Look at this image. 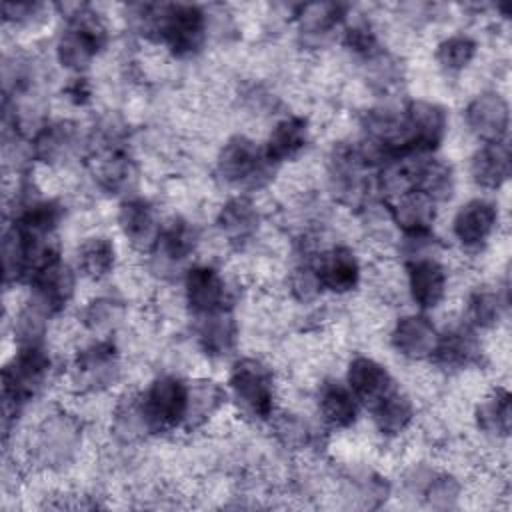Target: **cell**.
Here are the masks:
<instances>
[{
  "label": "cell",
  "mask_w": 512,
  "mask_h": 512,
  "mask_svg": "<svg viewBox=\"0 0 512 512\" xmlns=\"http://www.w3.org/2000/svg\"><path fill=\"white\" fill-rule=\"evenodd\" d=\"M138 24L142 34L164 42L172 54H196L206 40V14L194 4H144Z\"/></svg>",
  "instance_id": "obj_1"
},
{
  "label": "cell",
  "mask_w": 512,
  "mask_h": 512,
  "mask_svg": "<svg viewBox=\"0 0 512 512\" xmlns=\"http://www.w3.org/2000/svg\"><path fill=\"white\" fill-rule=\"evenodd\" d=\"M50 356L44 346L18 348L2 372L4 420L30 402L46 384L50 374Z\"/></svg>",
  "instance_id": "obj_2"
},
{
  "label": "cell",
  "mask_w": 512,
  "mask_h": 512,
  "mask_svg": "<svg viewBox=\"0 0 512 512\" xmlns=\"http://www.w3.org/2000/svg\"><path fill=\"white\" fill-rule=\"evenodd\" d=\"M228 386L240 414L258 422L274 416V376L262 360H236L230 368Z\"/></svg>",
  "instance_id": "obj_3"
},
{
  "label": "cell",
  "mask_w": 512,
  "mask_h": 512,
  "mask_svg": "<svg viewBox=\"0 0 512 512\" xmlns=\"http://www.w3.org/2000/svg\"><path fill=\"white\" fill-rule=\"evenodd\" d=\"M220 178L236 188L256 190L270 182L276 164L270 162L264 148L246 136L230 138L218 154Z\"/></svg>",
  "instance_id": "obj_4"
},
{
  "label": "cell",
  "mask_w": 512,
  "mask_h": 512,
  "mask_svg": "<svg viewBox=\"0 0 512 512\" xmlns=\"http://www.w3.org/2000/svg\"><path fill=\"white\" fill-rule=\"evenodd\" d=\"M106 28L98 14L80 8L70 14L66 28L62 30L56 54L62 66L70 70H84L106 46Z\"/></svg>",
  "instance_id": "obj_5"
},
{
  "label": "cell",
  "mask_w": 512,
  "mask_h": 512,
  "mask_svg": "<svg viewBox=\"0 0 512 512\" xmlns=\"http://www.w3.org/2000/svg\"><path fill=\"white\" fill-rule=\"evenodd\" d=\"M148 432H172L186 422L188 384L176 376L156 378L140 396Z\"/></svg>",
  "instance_id": "obj_6"
},
{
  "label": "cell",
  "mask_w": 512,
  "mask_h": 512,
  "mask_svg": "<svg viewBox=\"0 0 512 512\" xmlns=\"http://www.w3.org/2000/svg\"><path fill=\"white\" fill-rule=\"evenodd\" d=\"M120 376L118 350L112 342L100 340L82 348L70 370V378L78 390L98 392L112 386Z\"/></svg>",
  "instance_id": "obj_7"
},
{
  "label": "cell",
  "mask_w": 512,
  "mask_h": 512,
  "mask_svg": "<svg viewBox=\"0 0 512 512\" xmlns=\"http://www.w3.org/2000/svg\"><path fill=\"white\" fill-rule=\"evenodd\" d=\"M404 150L412 154H428L442 142L446 134V112L428 100H412L402 116Z\"/></svg>",
  "instance_id": "obj_8"
},
{
  "label": "cell",
  "mask_w": 512,
  "mask_h": 512,
  "mask_svg": "<svg viewBox=\"0 0 512 512\" xmlns=\"http://www.w3.org/2000/svg\"><path fill=\"white\" fill-rule=\"evenodd\" d=\"M184 296L188 308L198 316H210L228 310V288L214 266L198 264L186 272Z\"/></svg>",
  "instance_id": "obj_9"
},
{
  "label": "cell",
  "mask_w": 512,
  "mask_h": 512,
  "mask_svg": "<svg viewBox=\"0 0 512 512\" xmlns=\"http://www.w3.org/2000/svg\"><path fill=\"white\" fill-rule=\"evenodd\" d=\"M466 126L484 144L504 142L510 124L508 102L498 92H482L464 110Z\"/></svg>",
  "instance_id": "obj_10"
},
{
  "label": "cell",
  "mask_w": 512,
  "mask_h": 512,
  "mask_svg": "<svg viewBox=\"0 0 512 512\" xmlns=\"http://www.w3.org/2000/svg\"><path fill=\"white\" fill-rule=\"evenodd\" d=\"M366 168L368 166L364 164L356 146L340 144L332 150L330 164H328L330 186L342 202L356 204L364 198L368 188Z\"/></svg>",
  "instance_id": "obj_11"
},
{
  "label": "cell",
  "mask_w": 512,
  "mask_h": 512,
  "mask_svg": "<svg viewBox=\"0 0 512 512\" xmlns=\"http://www.w3.org/2000/svg\"><path fill=\"white\" fill-rule=\"evenodd\" d=\"M32 284V300L46 308V312L58 314L62 312L74 296L76 278L72 268L60 258L44 264L30 276Z\"/></svg>",
  "instance_id": "obj_12"
},
{
  "label": "cell",
  "mask_w": 512,
  "mask_h": 512,
  "mask_svg": "<svg viewBox=\"0 0 512 512\" xmlns=\"http://www.w3.org/2000/svg\"><path fill=\"white\" fill-rule=\"evenodd\" d=\"M408 292L420 310L436 308L446 296V270L434 256L414 258L406 262Z\"/></svg>",
  "instance_id": "obj_13"
},
{
  "label": "cell",
  "mask_w": 512,
  "mask_h": 512,
  "mask_svg": "<svg viewBox=\"0 0 512 512\" xmlns=\"http://www.w3.org/2000/svg\"><path fill=\"white\" fill-rule=\"evenodd\" d=\"M498 226V208L484 198L466 202L452 220V232L456 240L470 250H476L488 242Z\"/></svg>",
  "instance_id": "obj_14"
},
{
  "label": "cell",
  "mask_w": 512,
  "mask_h": 512,
  "mask_svg": "<svg viewBox=\"0 0 512 512\" xmlns=\"http://www.w3.org/2000/svg\"><path fill=\"white\" fill-rule=\"evenodd\" d=\"M346 382L356 400L368 408H372L396 388L390 372L380 362L368 356H356L348 364Z\"/></svg>",
  "instance_id": "obj_15"
},
{
  "label": "cell",
  "mask_w": 512,
  "mask_h": 512,
  "mask_svg": "<svg viewBox=\"0 0 512 512\" xmlns=\"http://www.w3.org/2000/svg\"><path fill=\"white\" fill-rule=\"evenodd\" d=\"M390 342L398 354L410 360L430 358L438 342V332L434 324L422 314H408L398 318L392 328Z\"/></svg>",
  "instance_id": "obj_16"
},
{
  "label": "cell",
  "mask_w": 512,
  "mask_h": 512,
  "mask_svg": "<svg viewBox=\"0 0 512 512\" xmlns=\"http://www.w3.org/2000/svg\"><path fill=\"white\" fill-rule=\"evenodd\" d=\"M322 290L334 294L352 292L360 282V262L356 254L346 246H334L326 250L318 262H314Z\"/></svg>",
  "instance_id": "obj_17"
},
{
  "label": "cell",
  "mask_w": 512,
  "mask_h": 512,
  "mask_svg": "<svg viewBox=\"0 0 512 512\" xmlns=\"http://www.w3.org/2000/svg\"><path fill=\"white\" fill-rule=\"evenodd\" d=\"M118 226L124 238L138 250L154 248L160 234L154 208L144 198H128L118 210Z\"/></svg>",
  "instance_id": "obj_18"
},
{
  "label": "cell",
  "mask_w": 512,
  "mask_h": 512,
  "mask_svg": "<svg viewBox=\"0 0 512 512\" xmlns=\"http://www.w3.org/2000/svg\"><path fill=\"white\" fill-rule=\"evenodd\" d=\"M480 356V344L470 326H458L438 334V342L432 352L436 366L444 370H462L474 364Z\"/></svg>",
  "instance_id": "obj_19"
},
{
  "label": "cell",
  "mask_w": 512,
  "mask_h": 512,
  "mask_svg": "<svg viewBox=\"0 0 512 512\" xmlns=\"http://www.w3.org/2000/svg\"><path fill=\"white\" fill-rule=\"evenodd\" d=\"M78 446V430L64 416L50 418L42 424L36 436V454L48 464H64Z\"/></svg>",
  "instance_id": "obj_20"
},
{
  "label": "cell",
  "mask_w": 512,
  "mask_h": 512,
  "mask_svg": "<svg viewBox=\"0 0 512 512\" xmlns=\"http://www.w3.org/2000/svg\"><path fill=\"white\" fill-rule=\"evenodd\" d=\"M308 138H310V128H308L306 118L290 116V118L280 120L272 128V132L264 144V152L270 158V162L278 166L282 162L294 160L306 148Z\"/></svg>",
  "instance_id": "obj_21"
},
{
  "label": "cell",
  "mask_w": 512,
  "mask_h": 512,
  "mask_svg": "<svg viewBox=\"0 0 512 512\" xmlns=\"http://www.w3.org/2000/svg\"><path fill=\"white\" fill-rule=\"evenodd\" d=\"M358 400L348 388L338 380H326L318 392V410L322 420L330 428H348L358 416Z\"/></svg>",
  "instance_id": "obj_22"
},
{
  "label": "cell",
  "mask_w": 512,
  "mask_h": 512,
  "mask_svg": "<svg viewBox=\"0 0 512 512\" xmlns=\"http://www.w3.org/2000/svg\"><path fill=\"white\" fill-rule=\"evenodd\" d=\"M470 176L482 188H500L510 176L508 146L504 142H494L478 148L470 160Z\"/></svg>",
  "instance_id": "obj_23"
},
{
  "label": "cell",
  "mask_w": 512,
  "mask_h": 512,
  "mask_svg": "<svg viewBox=\"0 0 512 512\" xmlns=\"http://www.w3.org/2000/svg\"><path fill=\"white\" fill-rule=\"evenodd\" d=\"M434 206L436 204L428 196L416 190H410L406 194L392 198L390 212L394 222L404 234H416V232L432 230V222L436 216Z\"/></svg>",
  "instance_id": "obj_24"
},
{
  "label": "cell",
  "mask_w": 512,
  "mask_h": 512,
  "mask_svg": "<svg viewBox=\"0 0 512 512\" xmlns=\"http://www.w3.org/2000/svg\"><path fill=\"white\" fill-rule=\"evenodd\" d=\"M260 224V212L256 206L244 198L236 196L230 198L218 212L216 226L230 242H244L250 240Z\"/></svg>",
  "instance_id": "obj_25"
},
{
  "label": "cell",
  "mask_w": 512,
  "mask_h": 512,
  "mask_svg": "<svg viewBox=\"0 0 512 512\" xmlns=\"http://www.w3.org/2000/svg\"><path fill=\"white\" fill-rule=\"evenodd\" d=\"M194 246H196L194 228L186 220L174 218L170 224L160 228V234L152 250H154V256L164 264L178 266L194 252Z\"/></svg>",
  "instance_id": "obj_26"
},
{
  "label": "cell",
  "mask_w": 512,
  "mask_h": 512,
  "mask_svg": "<svg viewBox=\"0 0 512 512\" xmlns=\"http://www.w3.org/2000/svg\"><path fill=\"white\" fill-rule=\"evenodd\" d=\"M76 144V128L70 122H50L32 140V156L46 164L62 162Z\"/></svg>",
  "instance_id": "obj_27"
},
{
  "label": "cell",
  "mask_w": 512,
  "mask_h": 512,
  "mask_svg": "<svg viewBox=\"0 0 512 512\" xmlns=\"http://www.w3.org/2000/svg\"><path fill=\"white\" fill-rule=\"evenodd\" d=\"M370 410H372V420H374L378 432H382L384 436L402 434L414 418L412 400L404 392H400L398 388L388 392Z\"/></svg>",
  "instance_id": "obj_28"
},
{
  "label": "cell",
  "mask_w": 512,
  "mask_h": 512,
  "mask_svg": "<svg viewBox=\"0 0 512 512\" xmlns=\"http://www.w3.org/2000/svg\"><path fill=\"white\" fill-rule=\"evenodd\" d=\"M198 342L208 356H226L236 344V322L228 310L198 318Z\"/></svg>",
  "instance_id": "obj_29"
},
{
  "label": "cell",
  "mask_w": 512,
  "mask_h": 512,
  "mask_svg": "<svg viewBox=\"0 0 512 512\" xmlns=\"http://www.w3.org/2000/svg\"><path fill=\"white\" fill-rule=\"evenodd\" d=\"M414 190L428 196L434 204L448 200L454 192V172L450 164L440 158H426L424 154L418 162Z\"/></svg>",
  "instance_id": "obj_30"
},
{
  "label": "cell",
  "mask_w": 512,
  "mask_h": 512,
  "mask_svg": "<svg viewBox=\"0 0 512 512\" xmlns=\"http://www.w3.org/2000/svg\"><path fill=\"white\" fill-rule=\"evenodd\" d=\"M478 428L494 438H506L512 424L510 392L506 388L492 390L476 408Z\"/></svg>",
  "instance_id": "obj_31"
},
{
  "label": "cell",
  "mask_w": 512,
  "mask_h": 512,
  "mask_svg": "<svg viewBox=\"0 0 512 512\" xmlns=\"http://www.w3.org/2000/svg\"><path fill=\"white\" fill-rule=\"evenodd\" d=\"M94 176L106 192H122L134 180L132 158L122 148H108L96 160Z\"/></svg>",
  "instance_id": "obj_32"
},
{
  "label": "cell",
  "mask_w": 512,
  "mask_h": 512,
  "mask_svg": "<svg viewBox=\"0 0 512 512\" xmlns=\"http://www.w3.org/2000/svg\"><path fill=\"white\" fill-rule=\"evenodd\" d=\"M76 260L84 276L92 280H102L114 270V264H116L114 242L106 236L86 238L78 248Z\"/></svg>",
  "instance_id": "obj_33"
},
{
  "label": "cell",
  "mask_w": 512,
  "mask_h": 512,
  "mask_svg": "<svg viewBox=\"0 0 512 512\" xmlns=\"http://www.w3.org/2000/svg\"><path fill=\"white\" fill-rule=\"evenodd\" d=\"M226 392L222 386L210 380H198L188 384V408H186V428H196L204 424L216 410L224 404Z\"/></svg>",
  "instance_id": "obj_34"
},
{
  "label": "cell",
  "mask_w": 512,
  "mask_h": 512,
  "mask_svg": "<svg viewBox=\"0 0 512 512\" xmlns=\"http://www.w3.org/2000/svg\"><path fill=\"white\" fill-rule=\"evenodd\" d=\"M300 30L308 36H326L334 30L346 16V6L338 2H314L304 4L298 10Z\"/></svg>",
  "instance_id": "obj_35"
},
{
  "label": "cell",
  "mask_w": 512,
  "mask_h": 512,
  "mask_svg": "<svg viewBox=\"0 0 512 512\" xmlns=\"http://www.w3.org/2000/svg\"><path fill=\"white\" fill-rule=\"evenodd\" d=\"M48 312L36 300H28L18 316L14 318V342L18 348L44 346V336L48 328Z\"/></svg>",
  "instance_id": "obj_36"
},
{
  "label": "cell",
  "mask_w": 512,
  "mask_h": 512,
  "mask_svg": "<svg viewBox=\"0 0 512 512\" xmlns=\"http://www.w3.org/2000/svg\"><path fill=\"white\" fill-rule=\"evenodd\" d=\"M506 300H502V296L494 290H488V288H482V290H476L468 296V302H466V320H468V326L472 328H492L498 324L500 316H502V310H504V304Z\"/></svg>",
  "instance_id": "obj_37"
},
{
  "label": "cell",
  "mask_w": 512,
  "mask_h": 512,
  "mask_svg": "<svg viewBox=\"0 0 512 512\" xmlns=\"http://www.w3.org/2000/svg\"><path fill=\"white\" fill-rule=\"evenodd\" d=\"M476 56V42L466 34H454L444 38L436 46V62L448 70L458 72L466 68Z\"/></svg>",
  "instance_id": "obj_38"
},
{
  "label": "cell",
  "mask_w": 512,
  "mask_h": 512,
  "mask_svg": "<svg viewBox=\"0 0 512 512\" xmlns=\"http://www.w3.org/2000/svg\"><path fill=\"white\" fill-rule=\"evenodd\" d=\"M424 496H426L428 504L434 508H450L456 504V500L460 496V484L454 476L438 474L426 482Z\"/></svg>",
  "instance_id": "obj_39"
},
{
  "label": "cell",
  "mask_w": 512,
  "mask_h": 512,
  "mask_svg": "<svg viewBox=\"0 0 512 512\" xmlns=\"http://www.w3.org/2000/svg\"><path fill=\"white\" fill-rule=\"evenodd\" d=\"M290 290H292L294 298H298L300 302L314 300L322 292V284L318 280L316 266L310 262L296 266L290 276Z\"/></svg>",
  "instance_id": "obj_40"
},
{
  "label": "cell",
  "mask_w": 512,
  "mask_h": 512,
  "mask_svg": "<svg viewBox=\"0 0 512 512\" xmlns=\"http://www.w3.org/2000/svg\"><path fill=\"white\" fill-rule=\"evenodd\" d=\"M274 428H276V434L278 438L286 444V446H292V448H302L310 442L312 434H310V428L308 424L298 418L296 414H282L276 422H274Z\"/></svg>",
  "instance_id": "obj_41"
},
{
  "label": "cell",
  "mask_w": 512,
  "mask_h": 512,
  "mask_svg": "<svg viewBox=\"0 0 512 512\" xmlns=\"http://www.w3.org/2000/svg\"><path fill=\"white\" fill-rule=\"evenodd\" d=\"M118 312H120V308L116 302H112L108 298H98L84 308L82 322L90 330H104L118 320Z\"/></svg>",
  "instance_id": "obj_42"
},
{
  "label": "cell",
  "mask_w": 512,
  "mask_h": 512,
  "mask_svg": "<svg viewBox=\"0 0 512 512\" xmlns=\"http://www.w3.org/2000/svg\"><path fill=\"white\" fill-rule=\"evenodd\" d=\"M344 42L346 46L364 58H374L378 54V40L376 34L372 32V28L366 22H358L352 24L346 34H344Z\"/></svg>",
  "instance_id": "obj_43"
},
{
  "label": "cell",
  "mask_w": 512,
  "mask_h": 512,
  "mask_svg": "<svg viewBox=\"0 0 512 512\" xmlns=\"http://www.w3.org/2000/svg\"><path fill=\"white\" fill-rule=\"evenodd\" d=\"M40 4H32V2H6L2 6V12H4V20L8 22H14V24H22V22H30L38 16L40 12Z\"/></svg>",
  "instance_id": "obj_44"
},
{
  "label": "cell",
  "mask_w": 512,
  "mask_h": 512,
  "mask_svg": "<svg viewBox=\"0 0 512 512\" xmlns=\"http://www.w3.org/2000/svg\"><path fill=\"white\" fill-rule=\"evenodd\" d=\"M68 94H70L76 102H84V100L90 96V90H88V86H86L84 80H76V82L72 84V88L68 90Z\"/></svg>",
  "instance_id": "obj_45"
}]
</instances>
